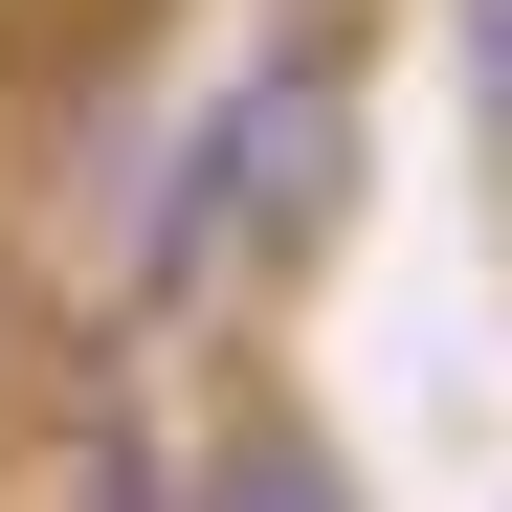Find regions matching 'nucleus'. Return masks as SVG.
Here are the masks:
<instances>
[{"mask_svg":"<svg viewBox=\"0 0 512 512\" xmlns=\"http://www.w3.org/2000/svg\"><path fill=\"white\" fill-rule=\"evenodd\" d=\"M357 179H379L357 23H290L245 90H201V112H179V201L223 223V268H312V245H357Z\"/></svg>","mask_w":512,"mask_h":512,"instance_id":"f257e3e1","label":"nucleus"},{"mask_svg":"<svg viewBox=\"0 0 512 512\" xmlns=\"http://www.w3.org/2000/svg\"><path fill=\"white\" fill-rule=\"evenodd\" d=\"M156 512H357V468H334V423H312V401H223V423H201V468L156 490Z\"/></svg>","mask_w":512,"mask_h":512,"instance_id":"f03ea898","label":"nucleus"},{"mask_svg":"<svg viewBox=\"0 0 512 512\" xmlns=\"http://www.w3.org/2000/svg\"><path fill=\"white\" fill-rule=\"evenodd\" d=\"M446 67H468V134H490V179H512V0H446Z\"/></svg>","mask_w":512,"mask_h":512,"instance_id":"7ed1b4c3","label":"nucleus"}]
</instances>
